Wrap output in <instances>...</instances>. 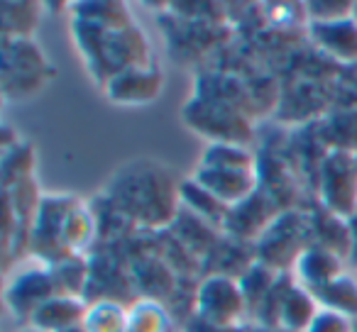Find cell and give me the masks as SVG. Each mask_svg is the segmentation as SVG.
<instances>
[{"instance_id":"cell-1","label":"cell","mask_w":357,"mask_h":332,"mask_svg":"<svg viewBox=\"0 0 357 332\" xmlns=\"http://www.w3.org/2000/svg\"><path fill=\"white\" fill-rule=\"evenodd\" d=\"M321 196L326 208L335 218H347L357 213V157L345 149H335L323 161Z\"/></svg>"},{"instance_id":"cell-2","label":"cell","mask_w":357,"mask_h":332,"mask_svg":"<svg viewBox=\"0 0 357 332\" xmlns=\"http://www.w3.org/2000/svg\"><path fill=\"white\" fill-rule=\"evenodd\" d=\"M196 315L211 325L220 327H238L248 310L243 286L228 276H211L204 281L196 296Z\"/></svg>"},{"instance_id":"cell-3","label":"cell","mask_w":357,"mask_h":332,"mask_svg":"<svg viewBox=\"0 0 357 332\" xmlns=\"http://www.w3.org/2000/svg\"><path fill=\"white\" fill-rule=\"evenodd\" d=\"M306 232H308V225L303 223L301 215L296 213L282 215L277 223H272V228L262 237V244H259V264L274 269V271L291 267V262H298L301 254L311 247V244H306Z\"/></svg>"},{"instance_id":"cell-4","label":"cell","mask_w":357,"mask_h":332,"mask_svg":"<svg viewBox=\"0 0 357 332\" xmlns=\"http://www.w3.org/2000/svg\"><path fill=\"white\" fill-rule=\"evenodd\" d=\"M194 181L204 186L213 198H218L223 205H240L248 198H252L257 174L255 171H235V169H196Z\"/></svg>"},{"instance_id":"cell-5","label":"cell","mask_w":357,"mask_h":332,"mask_svg":"<svg viewBox=\"0 0 357 332\" xmlns=\"http://www.w3.org/2000/svg\"><path fill=\"white\" fill-rule=\"evenodd\" d=\"M108 98L123 105L152 103L162 90V74L154 66H137L108 81Z\"/></svg>"},{"instance_id":"cell-6","label":"cell","mask_w":357,"mask_h":332,"mask_svg":"<svg viewBox=\"0 0 357 332\" xmlns=\"http://www.w3.org/2000/svg\"><path fill=\"white\" fill-rule=\"evenodd\" d=\"M296 274L298 281H301L298 286L313 293L321 286H326V283H331L333 278L342 276L345 271H342L340 254L331 252V249L321 247V244H311L296 262Z\"/></svg>"},{"instance_id":"cell-7","label":"cell","mask_w":357,"mask_h":332,"mask_svg":"<svg viewBox=\"0 0 357 332\" xmlns=\"http://www.w3.org/2000/svg\"><path fill=\"white\" fill-rule=\"evenodd\" d=\"M311 37L321 49L340 61H357V22L352 17L335 22H311Z\"/></svg>"},{"instance_id":"cell-8","label":"cell","mask_w":357,"mask_h":332,"mask_svg":"<svg viewBox=\"0 0 357 332\" xmlns=\"http://www.w3.org/2000/svg\"><path fill=\"white\" fill-rule=\"evenodd\" d=\"M52 278L45 274H25L22 278H17V286L10 288L8 293V301L15 308L17 313H32L35 315L47 301H52Z\"/></svg>"},{"instance_id":"cell-9","label":"cell","mask_w":357,"mask_h":332,"mask_svg":"<svg viewBox=\"0 0 357 332\" xmlns=\"http://www.w3.org/2000/svg\"><path fill=\"white\" fill-rule=\"evenodd\" d=\"M311 296L316 298L318 306H323V310L340 313L345 317L357 315V283L347 274L333 278L331 283L313 291Z\"/></svg>"},{"instance_id":"cell-10","label":"cell","mask_w":357,"mask_h":332,"mask_svg":"<svg viewBox=\"0 0 357 332\" xmlns=\"http://www.w3.org/2000/svg\"><path fill=\"white\" fill-rule=\"evenodd\" d=\"M204 169H235V171H255V157L240 144L213 142L204 152L201 159Z\"/></svg>"},{"instance_id":"cell-11","label":"cell","mask_w":357,"mask_h":332,"mask_svg":"<svg viewBox=\"0 0 357 332\" xmlns=\"http://www.w3.org/2000/svg\"><path fill=\"white\" fill-rule=\"evenodd\" d=\"M79 317H81V306L76 301H71V298H52V301H47L32 315V320H35V325L40 330L54 327V330L61 332L79 325Z\"/></svg>"},{"instance_id":"cell-12","label":"cell","mask_w":357,"mask_h":332,"mask_svg":"<svg viewBox=\"0 0 357 332\" xmlns=\"http://www.w3.org/2000/svg\"><path fill=\"white\" fill-rule=\"evenodd\" d=\"M355 3H308V15L313 22H335L352 17Z\"/></svg>"},{"instance_id":"cell-13","label":"cell","mask_w":357,"mask_h":332,"mask_svg":"<svg viewBox=\"0 0 357 332\" xmlns=\"http://www.w3.org/2000/svg\"><path fill=\"white\" fill-rule=\"evenodd\" d=\"M89 317L100 320V325H86V332H123L125 330L123 313H120L118 308H113V306L96 308Z\"/></svg>"},{"instance_id":"cell-14","label":"cell","mask_w":357,"mask_h":332,"mask_svg":"<svg viewBox=\"0 0 357 332\" xmlns=\"http://www.w3.org/2000/svg\"><path fill=\"white\" fill-rule=\"evenodd\" d=\"M352 322L350 317L340 315V313H333V310H321L313 322L308 325L306 332H352Z\"/></svg>"},{"instance_id":"cell-15","label":"cell","mask_w":357,"mask_h":332,"mask_svg":"<svg viewBox=\"0 0 357 332\" xmlns=\"http://www.w3.org/2000/svg\"><path fill=\"white\" fill-rule=\"evenodd\" d=\"M184 332H243L240 327H220V325H211V322L201 320L199 315L186 325Z\"/></svg>"},{"instance_id":"cell-16","label":"cell","mask_w":357,"mask_h":332,"mask_svg":"<svg viewBox=\"0 0 357 332\" xmlns=\"http://www.w3.org/2000/svg\"><path fill=\"white\" fill-rule=\"evenodd\" d=\"M347 228H350V262L357 267V213L347 220Z\"/></svg>"},{"instance_id":"cell-17","label":"cell","mask_w":357,"mask_h":332,"mask_svg":"<svg viewBox=\"0 0 357 332\" xmlns=\"http://www.w3.org/2000/svg\"><path fill=\"white\" fill-rule=\"evenodd\" d=\"M352 20L357 22V3H355V8H352Z\"/></svg>"},{"instance_id":"cell-18","label":"cell","mask_w":357,"mask_h":332,"mask_svg":"<svg viewBox=\"0 0 357 332\" xmlns=\"http://www.w3.org/2000/svg\"><path fill=\"white\" fill-rule=\"evenodd\" d=\"M352 332H357V322H355V327H352Z\"/></svg>"},{"instance_id":"cell-19","label":"cell","mask_w":357,"mask_h":332,"mask_svg":"<svg viewBox=\"0 0 357 332\" xmlns=\"http://www.w3.org/2000/svg\"><path fill=\"white\" fill-rule=\"evenodd\" d=\"M35 332H37V330H35ZM40 332H42V330H40Z\"/></svg>"},{"instance_id":"cell-20","label":"cell","mask_w":357,"mask_h":332,"mask_svg":"<svg viewBox=\"0 0 357 332\" xmlns=\"http://www.w3.org/2000/svg\"><path fill=\"white\" fill-rule=\"evenodd\" d=\"M355 157H357V154H355Z\"/></svg>"}]
</instances>
